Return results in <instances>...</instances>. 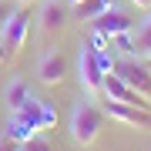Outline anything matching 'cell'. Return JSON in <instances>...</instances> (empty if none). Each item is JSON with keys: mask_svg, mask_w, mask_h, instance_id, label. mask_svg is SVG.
<instances>
[{"mask_svg": "<svg viewBox=\"0 0 151 151\" xmlns=\"http://www.w3.org/2000/svg\"><path fill=\"white\" fill-rule=\"evenodd\" d=\"M101 111H104V118H114V121H121V124H131V128H138V131H151V108L108 101Z\"/></svg>", "mask_w": 151, "mask_h": 151, "instance_id": "5", "label": "cell"}, {"mask_svg": "<svg viewBox=\"0 0 151 151\" xmlns=\"http://www.w3.org/2000/svg\"><path fill=\"white\" fill-rule=\"evenodd\" d=\"M67 4H57V0H47V4H44L40 7V17H37V20H40V34H47V37H50V34H57V30H64L67 27Z\"/></svg>", "mask_w": 151, "mask_h": 151, "instance_id": "10", "label": "cell"}, {"mask_svg": "<svg viewBox=\"0 0 151 151\" xmlns=\"http://www.w3.org/2000/svg\"><path fill=\"white\" fill-rule=\"evenodd\" d=\"M108 7H111V0H84V4H77L74 10H77L81 20H94V17H101Z\"/></svg>", "mask_w": 151, "mask_h": 151, "instance_id": "13", "label": "cell"}, {"mask_svg": "<svg viewBox=\"0 0 151 151\" xmlns=\"http://www.w3.org/2000/svg\"><path fill=\"white\" fill-rule=\"evenodd\" d=\"M0 151H20V141H14L10 134H0Z\"/></svg>", "mask_w": 151, "mask_h": 151, "instance_id": "16", "label": "cell"}, {"mask_svg": "<svg viewBox=\"0 0 151 151\" xmlns=\"http://www.w3.org/2000/svg\"><path fill=\"white\" fill-rule=\"evenodd\" d=\"M20 151H50V141L40 134H30L27 141H20Z\"/></svg>", "mask_w": 151, "mask_h": 151, "instance_id": "15", "label": "cell"}, {"mask_svg": "<svg viewBox=\"0 0 151 151\" xmlns=\"http://www.w3.org/2000/svg\"><path fill=\"white\" fill-rule=\"evenodd\" d=\"M64 74H67V57L57 54V50H47V54L40 57V64H37V81L54 87V84L64 81Z\"/></svg>", "mask_w": 151, "mask_h": 151, "instance_id": "8", "label": "cell"}, {"mask_svg": "<svg viewBox=\"0 0 151 151\" xmlns=\"http://www.w3.org/2000/svg\"><path fill=\"white\" fill-rule=\"evenodd\" d=\"M104 77H108V70L101 67V54L94 47H84L81 50V87L87 94H101Z\"/></svg>", "mask_w": 151, "mask_h": 151, "instance_id": "6", "label": "cell"}, {"mask_svg": "<svg viewBox=\"0 0 151 151\" xmlns=\"http://www.w3.org/2000/svg\"><path fill=\"white\" fill-rule=\"evenodd\" d=\"M111 74H118L128 87H134L138 94H145L148 101H151V74H148V67L141 64L138 57H121V60H114V70Z\"/></svg>", "mask_w": 151, "mask_h": 151, "instance_id": "4", "label": "cell"}, {"mask_svg": "<svg viewBox=\"0 0 151 151\" xmlns=\"http://www.w3.org/2000/svg\"><path fill=\"white\" fill-rule=\"evenodd\" d=\"M145 67H148V74H151V57H145Z\"/></svg>", "mask_w": 151, "mask_h": 151, "instance_id": "19", "label": "cell"}, {"mask_svg": "<svg viewBox=\"0 0 151 151\" xmlns=\"http://www.w3.org/2000/svg\"><path fill=\"white\" fill-rule=\"evenodd\" d=\"M14 14V7L7 4V0H0V30H4V24H7V17Z\"/></svg>", "mask_w": 151, "mask_h": 151, "instance_id": "17", "label": "cell"}, {"mask_svg": "<svg viewBox=\"0 0 151 151\" xmlns=\"http://www.w3.org/2000/svg\"><path fill=\"white\" fill-rule=\"evenodd\" d=\"M27 97H30V87H27V81H24V77H14V81L4 87V104H7L10 111H17L24 101H27Z\"/></svg>", "mask_w": 151, "mask_h": 151, "instance_id": "11", "label": "cell"}, {"mask_svg": "<svg viewBox=\"0 0 151 151\" xmlns=\"http://www.w3.org/2000/svg\"><path fill=\"white\" fill-rule=\"evenodd\" d=\"M77 4H84V0H70V7H77Z\"/></svg>", "mask_w": 151, "mask_h": 151, "instance_id": "21", "label": "cell"}, {"mask_svg": "<svg viewBox=\"0 0 151 151\" xmlns=\"http://www.w3.org/2000/svg\"><path fill=\"white\" fill-rule=\"evenodd\" d=\"M134 57H151V17L134 34Z\"/></svg>", "mask_w": 151, "mask_h": 151, "instance_id": "12", "label": "cell"}, {"mask_svg": "<svg viewBox=\"0 0 151 151\" xmlns=\"http://www.w3.org/2000/svg\"><path fill=\"white\" fill-rule=\"evenodd\" d=\"M131 7H138V10H151V0H128Z\"/></svg>", "mask_w": 151, "mask_h": 151, "instance_id": "18", "label": "cell"}, {"mask_svg": "<svg viewBox=\"0 0 151 151\" xmlns=\"http://www.w3.org/2000/svg\"><path fill=\"white\" fill-rule=\"evenodd\" d=\"M104 94H108V101H121V104H138V108H151V101L145 94H138L134 87H128L121 81L118 74H108L104 77V87H101Z\"/></svg>", "mask_w": 151, "mask_h": 151, "instance_id": "7", "label": "cell"}, {"mask_svg": "<svg viewBox=\"0 0 151 151\" xmlns=\"http://www.w3.org/2000/svg\"><path fill=\"white\" fill-rule=\"evenodd\" d=\"M4 134H10L14 141H27L30 134H37V131H30L27 124H20V121H17L14 114H10V124H7V131H4Z\"/></svg>", "mask_w": 151, "mask_h": 151, "instance_id": "14", "label": "cell"}, {"mask_svg": "<svg viewBox=\"0 0 151 151\" xmlns=\"http://www.w3.org/2000/svg\"><path fill=\"white\" fill-rule=\"evenodd\" d=\"M20 124H27L30 131H47V128H54V121H57V114H54V108H50L47 101H37V97H27V101L20 104L17 111H10Z\"/></svg>", "mask_w": 151, "mask_h": 151, "instance_id": "3", "label": "cell"}, {"mask_svg": "<svg viewBox=\"0 0 151 151\" xmlns=\"http://www.w3.org/2000/svg\"><path fill=\"white\" fill-rule=\"evenodd\" d=\"M30 30V10L27 7H14V14L7 17L4 30H0V60H14L20 54L24 40H27Z\"/></svg>", "mask_w": 151, "mask_h": 151, "instance_id": "1", "label": "cell"}, {"mask_svg": "<svg viewBox=\"0 0 151 151\" xmlns=\"http://www.w3.org/2000/svg\"><path fill=\"white\" fill-rule=\"evenodd\" d=\"M17 4H20V7H27V4H34V0H17Z\"/></svg>", "mask_w": 151, "mask_h": 151, "instance_id": "20", "label": "cell"}, {"mask_svg": "<svg viewBox=\"0 0 151 151\" xmlns=\"http://www.w3.org/2000/svg\"><path fill=\"white\" fill-rule=\"evenodd\" d=\"M94 30L97 34H108V37H118V34H128L131 30V17L121 10V7H108L101 17H94Z\"/></svg>", "mask_w": 151, "mask_h": 151, "instance_id": "9", "label": "cell"}, {"mask_svg": "<svg viewBox=\"0 0 151 151\" xmlns=\"http://www.w3.org/2000/svg\"><path fill=\"white\" fill-rule=\"evenodd\" d=\"M101 124H104V111L94 108V104H77L74 118H70V134L81 148L94 145L97 134H101Z\"/></svg>", "mask_w": 151, "mask_h": 151, "instance_id": "2", "label": "cell"}]
</instances>
